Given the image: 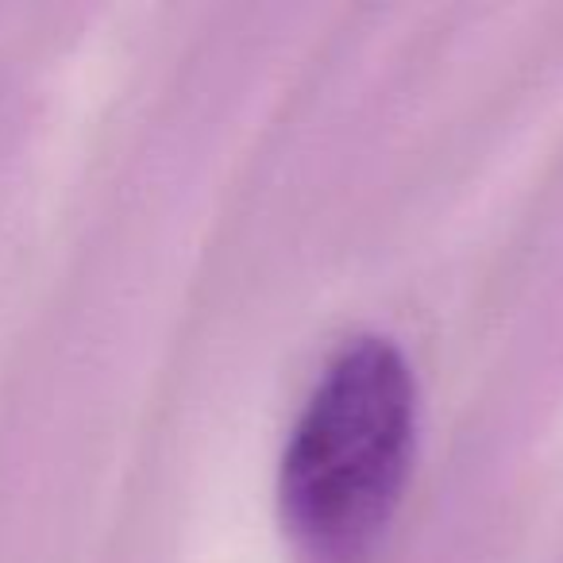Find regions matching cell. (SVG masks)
Returning a JSON list of instances; mask_svg holds the SVG:
<instances>
[{
    "label": "cell",
    "mask_w": 563,
    "mask_h": 563,
    "mask_svg": "<svg viewBox=\"0 0 563 563\" xmlns=\"http://www.w3.org/2000/svg\"><path fill=\"white\" fill-rule=\"evenodd\" d=\"M417 437V378L390 336L360 332L329 355L282 452V509L324 563H355L386 532Z\"/></svg>",
    "instance_id": "1"
}]
</instances>
